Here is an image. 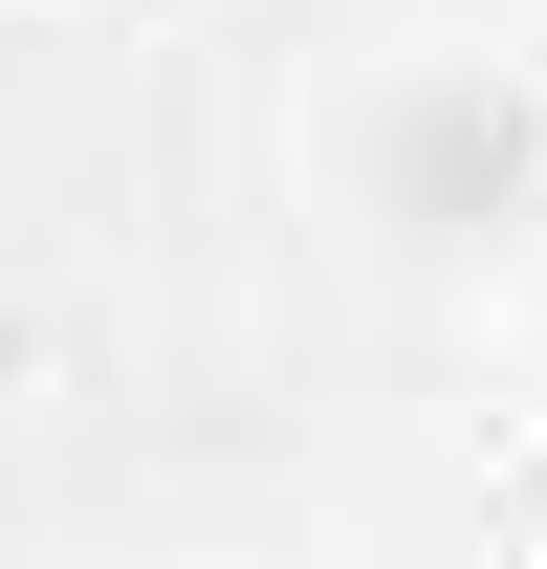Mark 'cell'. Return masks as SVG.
Returning <instances> with one entry per match:
<instances>
[{
  "label": "cell",
  "mask_w": 547,
  "mask_h": 569,
  "mask_svg": "<svg viewBox=\"0 0 547 569\" xmlns=\"http://www.w3.org/2000/svg\"><path fill=\"white\" fill-rule=\"evenodd\" d=\"M504 198H526V88L395 67L372 110H350V219H395V241H481Z\"/></svg>",
  "instance_id": "cell-1"
}]
</instances>
